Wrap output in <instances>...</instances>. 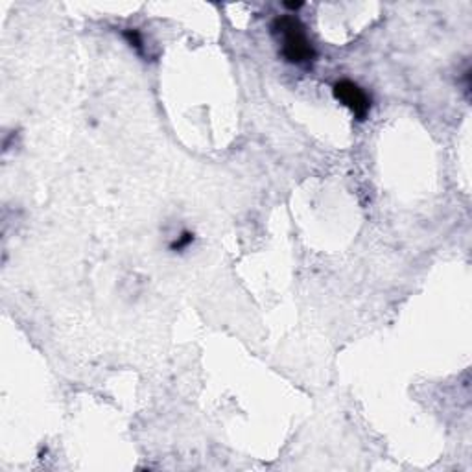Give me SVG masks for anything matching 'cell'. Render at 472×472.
I'll return each instance as SVG.
<instances>
[{
    "label": "cell",
    "instance_id": "1",
    "mask_svg": "<svg viewBox=\"0 0 472 472\" xmlns=\"http://www.w3.org/2000/svg\"><path fill=\"white\" fill-rule=\"evenodd\" d=\"M273 33L282 43V55L288 63L306 67L316 59V50L306 35L303 22L295 15H282L273 21Z\"/></svg>",
    "mask_w": 472,
    "mask_h": 472
},
{
    "label": "cell",
    "instance_id": "2",
    "mask_svg": "<svg viewBox=\"0 0 472 472\" xmlns=\"http://www.w3.org/2000/svg\"><path fill=\"white\" fill-rule=\"evenodd\" d=\"M332 94L341 105L349 109L356 120H365L371 111V96L350 80H339L334 83Z\"/></svg>",
    "mask_w": 472,
    "mask_h": 472
},
{
    "label": "cell",
    "instance_id": "3",
    "mask_svg": "<svg viewBox=\"0 0 472 472\" xmlns=\"http://www.w3.org/2000/svg\"><path fill=\"white\" fill-rule=\"evenodd\" d=\"M124 39L128 41L131 46H133L137 52H142V48H144V43H142V37H140L139 30H135V28H128V30H124Z\"/></svg>",
    "mask_w": 472,
    "mask_h": 472
},
{
    "label": "cell",
    "instance_id": "4",
    "mask_svg": "<svg viewBox=\"0 0 472 472\" xmlns=\"http://www.w3.org/2000/svg\"><path fill=\"white\" fill-rule=\"evenodd\" d=\"M192 242H194V234L192 232L185 231L181 236H177L175 240L170 244V249H172V251H183V249H187Z\"/></svg>",
    "mask_w": 472,
    "mask_h": 472
},
{
    "label": "cell",
    "instance_id": "5",
    "mask_svg": "<svg viewBox=\"0 0 472 472\" xmlns=\"http://www.w3.org/2000/svg\"><path fill=\"white\" fill-rule=\"evenodd\" d=\"M301 6H303V2H286L284 8H288V10H299Z\"/></svg>",
    "mask_w": 472,
    "mask_h": 472
}]
</instances>
